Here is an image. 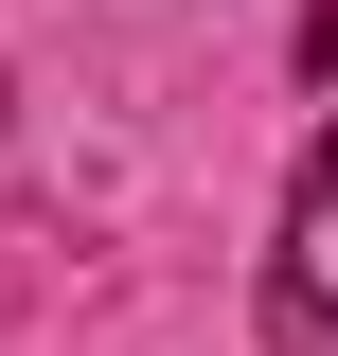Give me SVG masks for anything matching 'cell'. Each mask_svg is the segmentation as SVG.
Masks as SVG:
<instances>
[{
  "instance_id": "6da1fadb",
  "label": "cell",
  "mask_w": 338,
  "mask_h": 356,
  "mask_svg": "<svg viewBox=\"0 0 338 356\" xmlns=\"http://www.w3.org/2000/svg\"><path fill=\"white\" fill-rule=\"evenodd\" d=\"M285 321L338 339V125L303 143V178H285Z\"/></svg>"
}]
</instances>
